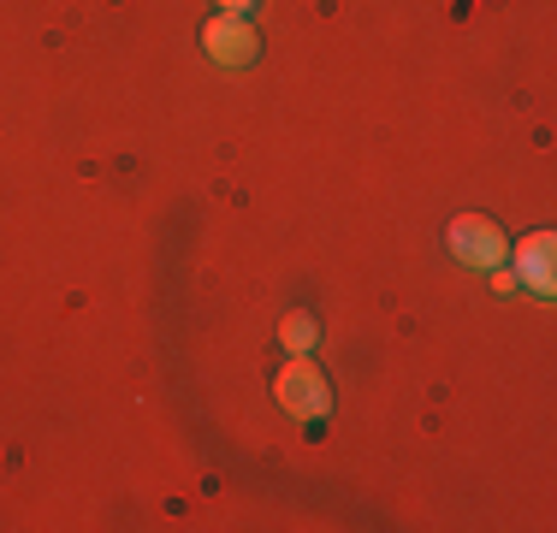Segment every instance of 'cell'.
I'll use <instances>...</instances> for the list:
<instances>
[{"instance_id":"6da1fadb","label":"cell","mask_w":557,"mask_h":533,"mask_svg":"<svg viewBox=\"0 0 557 533\" xmlns=\"http://www.w3.org/2000/svg\"><path fill=\"white\" fill-rule=\"evenodd\" d=\"M273 397H278V404H285L297 421H326V416H333V380H326V373L314 368L309 356H290V362L278 368Z\"/></svg>"},{"instance_id":"7a4b0ae2","label":"cell","mask_w":557,"mask_h":533,"mask_svg":"<svg viewBox=\"0 0 557 533\" xmlns=\"http://www.w3.org/2000/svg\"><path fill=\"white\" fill-rule=\"evenodd\" d=\"M450 256H457L462 266H481V273H498L504 256H510V237H504L498 220H486V213H457L445 232Z\"/></svg>"},{"instance_id":"3957f363","label":"cell","mask_w":557,"mask_h":533,"mask_svg":"<svg viewBox=\"0 0 557 533\" xmlns=\"http://www.w3.org/2000/svg\"><path fill=\"white\" fill-rule=\"evenodd\" d=\"M202 48H208V60H214V65H232V72L261 60V36H256V24H249L244 12H220V18H208Z\"/></svg>"},{"instance_id":"277c9868","label":"cell","mask_w":557,"mask_h":533,"mask_svg":"<svg viewBox=\"0 0 557 533\" xmlns=\"http://www.w3.org/2000/svg\"><path fill=\"white\" fill-rule=\"evenodd\" d=\"M516 285H528L534 297H552L557 290V237L552 232H528L522 249H516Z\"/></svg>"},{"instance_id":"5b68a950","label":"cell","mask_w":557,"mask_h":533,"mask_svg":"<svg viewBox=\"0 0 557 533\" xmlns=\"http://www.w3.org/2000/svg\"><path fill=\"white\" fill-rule=\"evenodd\" d=\"M278 344H285V356H309L314 344H321V320H314L309 309H290L285 320H278Z\"/></svg>"},{"instance_id":"8992f818","label":"cell","mask_w":557,"mask_h":533,"mask_svg":"<svg viewBox=\"0 0 557 533\" xmlns=\"http://www.w3.org/2000/svg\"><path fill=\"white\" fill-rule=\"evenodd\" d=\"M220 7L225 12H244V18H249V7H256V0H220Z\"/></svg>"}]
</instances>
